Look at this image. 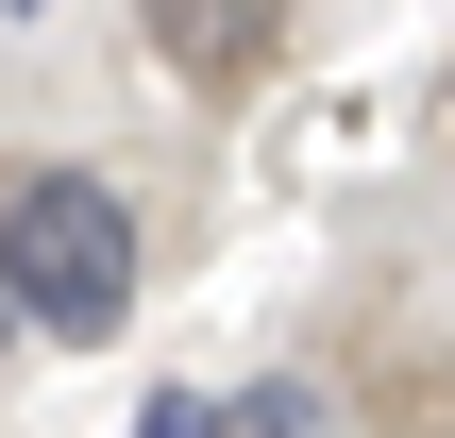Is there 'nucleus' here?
<instances>
[{
	"label": "nucleus",
	"mask_w": 455,
	"mask_h": 438,
	"mask_svg": "<svg viewBox=\"0 0 455 438\" xmlns=\"http://www.w3.org/2000/svg\"><path fill=\"white\" fill-rule=\"evenodd\" d=\"M0 17H51V0H0Z\"/></svg>",
	"instance_id": "nucleus-5"
},
{
	"label": "nucleus",
	"mask_w": 455,
	"mask_h": 438,
	"mask_svg": "<svg viewBox=\"0 0 455 438\" xmlns=\"http://www.w3.org/2000/svg\"><path fill=\"white\" fill-rule=\"evenodd\" d=\"M270 34H287V0H152V51H169L186 84H253Z\"/></svg>",
	"instance_id": "nucleus-2"
},
{
	"label": "nucleus",
	"mask_w": 455,
	"mask_h": 438,
	"mask_svg": "<svg viewBox=\"0 0 455 438\" xmlns=\"http://www.w3.org/2000/svg\"><path fill=\"white\" fill-rule=\"evenodd\" d=\"M0 270H17V321L51 354H101L135 321V219L101 169H17V219H0Z\"/></svg>",
	"instance_id": "nucleus-1"
},
{
	"label": "nucleus",
	"mask_w": 455,
	"mask_h": 438,
	"mask_svg": "<svg viewBox=\"0 0 455 438\" xmlns=\"http://www.w3.org/2000/svg\"><path fill=\"white\" fill-rule=\"evenodd\" d=\"M135 438H236V405H203V388H169V405H135Z\"/></svg>",
	"instance_id": "nucleus-4"
},
{
	"label": "nucleus",
	"mask_w": 455,
	"mask_h": 438,
	"mask_svg": "<svg viewBox=\"0 0 455 438\" xmlns=\"http://www.w3.org/2000/svg\"><path fill=\"white\" fill-rule=\"evenodd\" d=\"M236 438H321V388H236Z\"/></svg>",
	"instance_id": "nucleus-3"
}]
</instances>
